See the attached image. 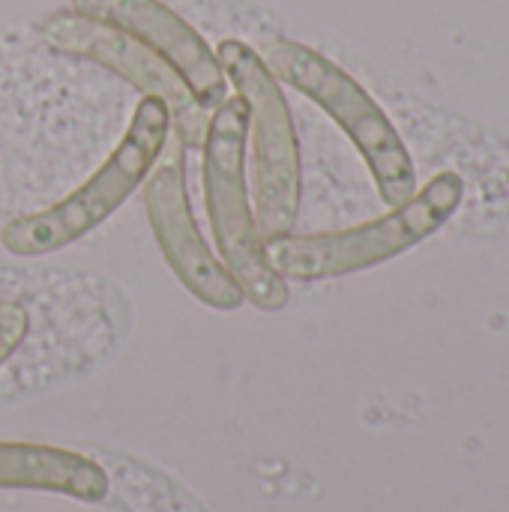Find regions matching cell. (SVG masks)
<instances>
[{"instance_id": "6da1fadb", "label": "cell", "mask_w": 509, "mask_h": 512, "mask_svg": "<svg viewBox=\"0 0 509 512\" xmlns=\"http://www.w3.org/2000/svg\"><path fill=\"white\" fill-rule=\"evenodd\" d=\"M171 132V111L162 99L144 96L111 156L66 198L45 210L15 216L0 228V246L9 255L36 258L72 246L99 228L153 171Z\"/></svg>"}, {"instance_id": "7a4b0ae2", "label": "cell", "mask_w": 509, "mask_h": 512, "mask_svg": "<svg viewBox=\"0 0 509 512\" xmlns=\"http://www.w3.org/2000/svg\"><path fill=\"white\" fill-rule=\"evenodd\" d=\"M246 126L249 111L240 96H228L210 111L201 138L204 204L225 270L237 279L246 300L258 309L279 312L288 303V285L267 264L264 240L258 234L246 180Z\"/></svg>"}, {"instance_id": "3957f363", "label": "cell", "mask_w": 509, "mask_h": 512, "mask_svg": "<svg viewBox=\"0 0 509 512\" xmlns=\"http://www.w3.org/2000/svg\"><path fill=\"white\" fill-rule=\"evenodd\" d=\"M216 60L249 111V195L258 234L261 240L288 234L300 213V147L288 99L252 45L240 39H222Z\"/></svg>"}, {"instance_id": "277c9868", "label": "cell", "mask_w": 509, "mask_h": 512, "mask_svg": "<svg viewBox=\"0 0 509 512\" xmlns=\"http://www.w3.org/2000/svg\"><path fill=\"white\" fill-rule=\"evenodd\" d=\"M261 60L276 81H285L309 96L345 129V135L363 153L384 201L399 207L414 198V165L399 132L378 102L342 66L294 39H270L261 51Z\"/></svg>"}, {"instance_id": "5b68a950", "label": "cell", "mask_w": 509, "mask_h": 512, "mask_svg": "<svg viewBox=\"0 0 509 512\" xmlns=\"http://www.w3.org/2000/svg\"><path fill=\"white\" fill-rule=\"evenodd\" d=\"M459 198V189L453 177L435 180L420 198H408L399 204L396 213L345 228L330 234H279L264 240L267 264L282 279H330L345 276L354 270H366L372 264H381L408 246H414L420 237H426L432 228L441 225V219L453 210Z\"/></svg>"}, {"instance_id": "8992f818", "label": "cell", "mask_w": 509, "mask_h": 512, "mask_svg": "<svg viewBox=\"0 0 509 512\" xmlns=\"http://www.w3.org/2000/svg\"><path fill=\"white\" fill-rule=\"evenodd\" d=\"M42 39L69 57H81L90 63H99L111 69L114 75L126 78L135 90L144 96H156L171 111V129L180 135L186 147H198L207 129V108L198 105L186 81L147 45H141L135 36L84 18L78 12H54L39 24Z\"/></svg>"}, {"instance_id": "52a82bcc", "label": "cell", "mask_w": 509, "mask_h": 512, "mask_svg": "<svg viewBox=\"0 0 509 512\" xmlns=\"http://www.w3.org/2000/svg\"><path fill=\"white\" fill-rule=\"evenodd\" d=\"M144 207L150 219V231L159 243V252L180 285L210 309L234 312L243 306L246 294L237 279L225 270L219 255L204 243L180 165H159L144 180Z\"/></svg>"}, {"instance_id": "ba28073f", "label": "cell", "mask_w": 509, "mask_h": 512, "mask_svg": "<svg viewBox=\"0 0 509 512\" xmlns=\"http://www.w3.org/2000/svg\"><path fill=\"white\" fill-rule=\"evenodd\" d=\"M72 12L135 36L186 81L201 108L213 111L228 99V78L216 51L162 0H72Z\"/></svg>"}, {"instance_id": "9c48e42d", "label": "cell", "mask_w": 509, "mask_h": 512, "mask_svg": "<svg viewBox=\"0 0 509 512\" xmlns=\"http://www.w3.org/2000/svg\"><path fill=\"white\" fill-rule=\"evenodd\" d=\"M0 489L54 492L96 504L108 495L111 480L105 468L84 453L48 444L0 441Z\"/></svg>"}, {"instance_id": "30bf717a", "label": "cell", "mask_w": 509, "mask_h": 512, "mask_svg": "<svg viewBox=\"0 0 509 512\" xmlns=\"http://www.w3.org/2000/svg\"><path fill=\"white\" fill-rule=\"evenodd\" d=\"M30 333V315L21 303H0V366L21 348Z\"/></svg>"}]
</instances>
